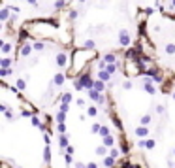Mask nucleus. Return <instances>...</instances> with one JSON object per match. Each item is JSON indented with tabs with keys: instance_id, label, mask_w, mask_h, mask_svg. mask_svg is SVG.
Segmentation results:
<instances>
[{
	"instance_id": "nucleus-27",
	"label": "nucleus",
	"mask_w": 175,
	"mask_h": 168,
	"mask_svg": "<svg viewBox=\"0 0 175 168\" xmlns=\"http://www.w3.org/2000/svg\"><path fill=\"white\" fill-rule=\"evenodd\" d=\"M109 127H106V125H102V129H100V136L102 138H106V136H109Z\"/></svg>"
},
{
	"instance_id": "nucleus-31",
	"label": "nucleus",
	"mask_w": 175,
	"mask_h": 168,
	"mask_svg": "<svg viewBox=\"0 0 175 168\" xmlns=\"http://www.w3.org/2000/svg\"><path fill=\"white\" fill-rule=\"evenodd\" d=\"M77 17H79V11H77V10H72V11H70V19H77Z\"/></svg>"
},
{
	"instance_id": "nucleus-18",
	"label": "nucleus",
	"mask_w": 175,
	"mask_h": 168,
	"mask_svg": "<svg viewBox=\"0 0 175 168\" xmlns=\"http://www.w3.org/2000/svg\"><path fill=\"white\" fill-rule=\"evenodd\" d=\"M66 2H68V0H55L53 8H55L57 11H60V10H64V8H66Z\"/></svg>"
},
{
	"instance_id": "nucleus-10",
	"label": "nucleus",
	"mask_w": 175,
	"mask_h": 168,
	"mask_svg": "<svg viewBox=\"0 0 175 168\" xmlns=\"http://www.w3.org/2000/svg\"><path fill=\"white\" fill-rule=\"evenodd\" d=\"M32 45H34V51H40V53L47 49L45 40H34V42H32Z\"/></svg>"
},
{
	"instance_id": "nucleus-9",
	"label": "nucleus",
	"mask_w": 175,
	"mask_h": 168,
	"mask_svg": "<svg viewBox=\"0 0 175 168\" xmlns=\"http://www.w3.org/2000/svg\"><path fill=\"white\" fill-rule=\"evenodd\" d=\"M15 49V44H11V42H2V47H0V51H2V55H8Z\"/></svg>"
},
{
	"instance_id": "nucleus-23",
	"label": "nucleus",
	"mask_w": 175,
	"mask_h": 168,
	"mask_svg": "<svg viewBox=\"0 0 175 168\" xmlns=\"http://www.w3.org/2000/svg\"><path fill=\"white\" fill-rule=\"evenodd\" d=\"M154 146H156V142L153 140V138H149V140H145V149H149V151H153V149H154Z\"/></svg>"
},
{
	"instance_id": "nucleus-7",
	"label": "nucleus",
	"mask_w": 175,
	"mask_h": 168,
	"mask_svg": "<svg viewBox=\"0 0 175 168\" xmlns=\"http://www.w3.org/2000/svg\"><path fill=\"white\" fill-rule=\"evenodd\" d=\"M11 15H13V13H11V10H10V6H4V8H2V10H0V21H2V23H8Z\"/></svg>"
},
{
	"instance_id": "nucleus-33",
	"label": "nucleus",
	"mask_w": 175,
	"mask_h": 168,
	"mask_svg": "<svg viewBox=\"0 0 175 168\" xmlns=\"http://www.w3.org/2000/svg\"><path fill=\"white\" fill-rule=\"evenodd\" d=\"M75 102H77V106H81V108H83V106L87 104V100H85V98H77Z\"/></svg>"
},
{
	"instance_id": "nucleus-12",
	"label": "nucleus",
	"mask_w": 175,
	"mask_h": 168,
	"mask_svg": "<svg viewBox=\"0 0 175 168\" xmlns=\"http://www.w3.org/2000/svg\"><path fill=\"white\" fill-rule=\"evenodd\" d=\"M27 80L28 77H17L15 80V89L17 91H25L27 89Z\"/></svg>"
},
{
	"instance_id": "nucleus-16",
	"label": "nucleus",
	"mask_w": 175,
	"mask_h": 168,
	"mask_svg": "<svg viewBox=\"0 0 175 168\" xmlns=\"http://www.w3.org/2000/svg\"><path fill=\"white\" fill-rule=\"evenodd\" d=\"M111 76H113V74H109V72H107L106 68H102V70H98V77H100V80H104L106 83H107V81L111 80Z\"/></svg>"
},
{
	"instance_id": "nucleus-36",
	"label": "nucleus",
	"mask_w": 175,
	"mask_h": 168,
	"mask_svg": "<svg viewBox=\"0 0 175 168\" xmlns=\"http://www.w3.org/2000/svg\"><path fill=\"white\" fill-rule=\"evenodd\" d=\"M28 6H38V0H25Z\"/></svg>"
},
{
	"instance_id": "nucleus-34",
	"label": "nucleus",
	"mask_w": 175,
	"mask_h": 168,
	"mask_svg": "<svg viewBox=\"0 0 175 168\" xmlns=\"http://www.w3.org/2000/svg\"><path fill=\"white\" fill-rule=\"evenodd\" d=\"M66 153L74 155V153H75V147H74V146H68V147H66Z\"/></svg>"
},
{
	"instance_id": "nucleus-11",
	"label": "nucleus",
	"mask_w": 175,
	"mask_h": 168,
	"mask_svg": "<svg viewBox=\"0 0 175 168\" xmlns=\"http://www.w3.org/2000/svg\"><path fill=\"white\" fill-rule=\"evenodd\" d=\"M70 143H68V134H58V149L62 151V149H66Z\"/></svg>"
},
{
	"instance_id": "nucleus-2",
	"label": "nucleus",
	"mask_w": 175,
	"mask_h": 168,
	"mask_svg": "<svg viewBox=\"0 0 175 168\" xmlns=\"http://www.w3.org/2000/svg\"><path fill=\"white\" fill-rule=\"evenodd\" d=\"M25 30L30 34V38L34 40H53L57 30V21H45V19H36L27 23Z\"/></svg>"
},
{
	"instance_id": "nucleus-39",
	"label": "nucleus",
	"mask_w": 175,
	"mask_h": 168,
	"mask_svg": "<svg viewBox=\"0 0 175 168\" xmlns=\"http://www.w3.org/2000/svg\"><path fill=\"white\" fill-rule=\"evenodd\" d=\"M171 97H173V100H175V91H173V93H171Z\"/></svg>"
},
{
	"instance_id": "nucleus-32",
	"label": "nucleus",
	"mask_w": 175,
	"mask_h": 168,
	"mask_svg": "<svg viewBox=\"0 0 175 168\" xmlns=\"http://www.w3.org/2000/svg\"><path fill=\"white\" fill-rule=\"evenodd\" d=\"M60 112H68L70 110V104H64V102H60V108H58Z\"/></svg>"
},
{
	"instance_id": "nucleus-29",
	"label": "nucleus",
	"mask_w": 175,
	"mask_h": 168,
	"mask_svg": "<svg viewBox=\"0 0 175 168\" xmlns=\"http://www.w3.org/2000/svg\"><path fill=\"white\" fill-rule=\"evenodd\" d=\"M109 155H111V157H115V159H119L120 157V151H119L117 147H109Z\"/></svg>"
},
{
	"instance_id": "nucleus-20",
	"label": "nucleus",
	"mask_w": 175,
	"mask_h": 168,
	"mask_svg": "<svg viewBox=\"0 0 175 168\" xmlns=\"http://www.w3.org/2000/svg\"><path fill=\"white\" fill-rule=\"evenodd\" d=\"M102 143H104V146H107V147H113V143H115V138L109 134V136H106L104 140H102Z\"/></svg>"
},
{
	"instance_id": "nucleus-41",
	"label": "nucleus",
	"mask_w": 175,
	"mask_h": 168,
	"mask_svg": "<svg viewBox=\"0 0 175 168\" xmlns=\"http://www.w3.org/2000/svg\"><path fill=\"white\" fill-rule=\"evenodd\" d=\"M168 168H170V166H168Z\"/></svg>"
},
{
	"instance_id": "nucleus-8",
	"label": "nucleus",
	"mask_w": 175,
	"mask_h": 168,
	"mask_svg": "<svg viewBox=\"0 0 175 168\" xmlns=\"http://www.w3.org/2000/svg\"><path fill=\"white\" fill-rule=\"evenodd\" d=\"M13 64H15L13 57H2V59H0V68H11Z\"/></svg>"
},
{
	"instance_id": "nucleus-21",
	"label": "nucleus",
	"mask_w": 175,
	"mask_h": 168,
	"mask_svg": "<svg viewBox=\"0 0 175 168\" xmlns=\"http://www.w3.org/2000/svg\"><path fill=\"white\" fill-rule=\"evenodd\" d=\"M87 115L89 117H96V115H98V108H96V106H89L87 108Z\"/></svg>"
},
{
	"instance_id": "nucleus-38",
	"label": "nucleus",
	"mask_w": 175,
	"mask_h": 168,
	"mask_svg": "<svg viewBox=\"0 0 175 168\" xmlns=\"http://www.w3.org/2000/svg\"><path fill=\"white\" fill-rule=\"evenodd\" d=\"M75 168H87V164H83V163H75Z\"/></svg>"
},
{
	"instance_id": "nucleus-17",
	"label": "nucleus",
	"mask_w": 175,
	"mask_h": 168,
	"mask_svg": "<svg viewBox=\"0 0 175 168\" xmlns=\"http://www.w3.org/2000/svg\"><path fill=\"white\" fill-rule=\"evenodd\" d=\"M102 59H104V61H106L107 64H111V62H119L115 53H106V55H102Z\"/></svg>"
},
{
	"instance_id": "nucleus-42",
	"label": "nucleus",
	"mask_w": 175,
	"mask_h": 168,
	"mask_svg": "<svg viewBox=\"0 0 175 168\" xmlns=\"http://www.w3.org/2000/svg\"><path fill=\"white\" fill-rule=\"evenodd\" d=\"M104 168H106V166H104Z\"/></svg>"
},
{
	"instance_id": "nucleus-25",
	"label": "nucleus",
	"mask_w": 175,
	"mask_h": 168,
	"mask_svg": "<svg viewBox=\"0 0 175 168\" xmlns=\"http://www.w3.org/2000/svg\"><path fill=\"white\" fill-rule=\"evenodd\" d=\"M11 72H13L11 68H0V76H2V80H6L8 76H11Z\"/></svg>"
},
{
	"instance_id": "nucleus-19",
	"label": "nucleus",
	"mask_w": 175,
	"mask_h": 168,
	"mask_svg": "<svg viewBox=\"0 0 175 168\" xmlns=\"http://www.w3.org/2000/svg\"><path fill=\"white\" fill-rule=\"evenodd\" d=\"M81 47H85V49H96V42L94 40H85V42H83V45Z\"/></svg>"
},
{
	"instance_id": "nucleus-28",
	"label": "nucleus",
	"mask_w": 175,
	"mask_h": 168,
	"mask_svg": "<svg viewBox=\"0 0 175 168\" xmlns=\"http://www.w3.org/2000/svg\"><path fill=\"white\" fill-rule=\"evenodd\" d=\"M57 130L58 134H66V123H57Z\"/></svg>"
},
{
	"instance_id": "nucleus-6",
	"label": "nucleus",
	"mask_w": 175,
	"mask_h": 168,
	"mask_svg": "<svg viewBox=\"0 0 175 168\" xmlns=\"http://www.w3.org/2000/svg\"><path fill=\"white\" fill-rule=\"evenodd\" d=\"M134 132H136V136H137V138H147V136L151 134V129H149V127H145V125H140V127H136Z\"/></svg>"
},
{
	"instance_id": "nucleus-3",
	"label": "nucleus",
	"mask_w": 175,
	"mask_h": 168,
	"mask_svg": "<svg viewBox=\"0 0 175 168\" xmlns=\"http://www.w3.org/2000/svg\"><path fill=\"white\" fill-rule=\"evenodd\" d=\"M55 64L60 70H70V66H72V55L68 51H58L55 55Z\"/></svg>"
},
{
	"instance_id": "nucleus-5",
	"label": "nucleus",
	"mask_w": 175,
	"mask_h": 168,
	"mask_svg": "<svg viewBox=\"0 0 175 168\" xmlns=\"http://www.w3.org/2000/svg\"><path fill=\"white\" fill-rule=\"evenodd\" d=\"M66 80H68V72H57V74L53 76V83H51V87H62Z\"/></svg>"
},
{
	"instance_id": "nucleus-13",
	"label": "nucleus",
	"mask_w": 175,
	"mask_h": 168,
	"mask_svg": "<svg viewBox=\"0 0 175 168\" xmlns=\"http://www.w3.org/2000/svg\"><path fill=\"white\" fill-rule=\"evenodd\" d=\"M44 161H45L47 166L51 164V147H49V143H45V147H44Z\"/></svg>"
},
{
	"instance_id": "nucleus-40",
	"label": "nucleus",
	"mask_w": 175,
	"mask_h": 168,
	"mask_svg": "<svg viewBox=\"0 0 175 168\" xmlns=\"http://www.w3.org/2000/svg\"><path fill=\"white\" fill-rule=\"evenodd\" d=\"M173 155H175V149H173Z\"/></svg>"
},
{
	"instance_id": "nucleus-4",
	"label": "nucleus",
	"mask_w": 175,
	"mask_h": 168,
	"mask_svg": "<svg viewBox=\"0 0 175 168\" xmlns=\"http://www.w3.org/2000/svg\"><path fill=\"white\" fill-rule=\"evenodd\" d=\"M119 45L120 47H130L132 45V36L128 32V28H120L119 30Z\"/></svg>"
},
{
	"instance_id": "nucleus-1",
	"label": "nucleus",
	"mask_w": 175,
	"mask_h": 168,
	"mask_svg": "<svg viewBox=\"0 0 175 168\" xmlns=\"http://www.w3.org/2000/svg\"><path fill=\"white\" fill-rule=\"evenodd\" d=\"M96 59V49H85V47H77V49L72 51V66L68 72V77L70 80H75L77 76H81L85 72L92 61Z\"/></svg>"
},
{
	"instance_id": "nucleus-37",
	"label": "nucleus",
	"mask_w": 175,
	"mask_h": 168,
	"mask_svg": "<svg viewBox=\"0 0 175 168\" xmlns=\"http://www.w3.org/2000/svg\"><path fill=\"white\" fill-rule=\"evenodd\" d=\"M87 168H100L96 163H87Z\"/></svg>"
},
{
	"instance_id": "nucleus-35",
	"label": "nucleus",
	"mask_w": 175,
	"mask_h": 168,
	"mask_svg": "<svg viewBox=\"0 0 175 168\" xmlns=\"http://www.w3.org/2000/svg\"><path fill=\"white\" fill-rule=\"evenodd\" d=\"M126 91H128V89H132V80H128V81H124V85H123Z\"/></svg>"
},
{
	"instance_id": "nucleus-14",
	"label": "nucleus",
	"mask_w": 175,
	"mask_h": 168,
	"mask_svg": "<svg viewBox=\"0 0 175 168\" xmlns=\"http://www.w3.org/2000/svg\"><path fill=\"white\" fill-rule=\"evenodd\" d=\"M164 51L168 53V55H175V42H166L164 44Z\"/></svg>"
},
{
	"instance_id": "nucleus-26",
	"label": "nucleus",
	"mask_w": 175,
	"mask_h": 168,
	"mask_svg": "<svg viewBox=\"0 0 175 168\" xmlns=\"http://www.w3.org/2000/svg\"><path fill=\"white\" fill-rule=\"evenodd\" d=\"M57 123H66V112H60L57 113Z\"/></svg>"
},
{
	"instance_id": "nucleus-30",
	"label": "nucleus",
	"mask_w": 175,
	"mask_h": 168,
	"mask_svg": "<svg viewBox=\"0 0 175 168\" xmlns=\"http://www.w3.org/2000/svg\"><path fill=\"white\" fill-rule=\"evenodd\" d=\"M100 129H102V125L100 123H94L92 129H90V132H92V134H100Z\"/></svg>"
},
{
	"instance_id": "nucleus-24",
	"label": "nucleus",
	"mask_w": 175,
	"mask_h": 168,
	"mask_svg": "<svg viewBox=\"0 0 175 168\" xmlns=\"http://www.w3.org/2000/svg\"><path fill=\"white\" fill-rule=\"evenodd\" d=\"M151 121H153V117H151L149 113H145V115L141 117V121H140V123H141V125H145V127H149V125H151Z\"/></svg>"
},
{
	"instance_id": "nucleus-15",
	"label": "nucleus",
	"mask_w": 175,
	"mask_h": 168,
	"mask_svg": "<svg viewBox=\"0 0 175 168\" xmlns=\"http://www.w3.org/2000/svg\"><path fill=\"white\" fill-rule=\"evenodd\" d=\"M94 89H96L98 93H104V91H106V81L100 80V77H98V80H94Z\"/></svg>"
},
{
	"instance_id": "nucleus-22",
	"label": "nucleus",
	"mask_w": 175,
	"mask_h": 168,
	"mask_svg": "<svg viewBox=\"0 0 175 168\" xmlns=\"http://www.w3.org/2000/svg\"><path fill=\"white\" fill-rule=\"evenodd\" d=\"M60 102L70 104V102H72V93H62V94H60Z\"/></svg>"
}]
</instances>
